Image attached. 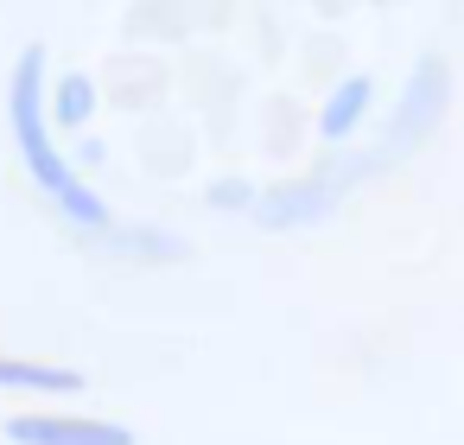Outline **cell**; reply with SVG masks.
Listing matches in <instances>:
<instances>
[{
  "instance_id": "6da1fadb",
  "label": "cell",
  "mask_w": 464,
  "mask_h": 445,
  "mask_svg": "<svg viewBox=\"0 0 464 445\" xmlns=\"http://www.w3.org/2000/svg\"><path fill=\"white\" fill-rule=\"evenodd\" d=\"M7 128H14V147H20V160H26V172H33V185L71 217V223H83V229H115V217H109V204L77 179V166L64 160V147H58V134H52V71H45V45L33 39L20 58H14V77H7Z\"/></svg>"
},
{
  "instance_id": "7a4b0ae2",
  "label": "cell",
  "mask_w": 464,
  "mask_h": 445,
  "mask_svg": "<svg viewBox=\"0 0 464 445\" xmlns=\"http://www.w3.org/2000/svg\"><path fill=\"white\" fill-rule=\"evenodd\" d=\"M445 102H451V64L445 58H420L413 64V77H407V96H401V109L388 115V128H382V147L369 153V172L375 166H394V160H407L439 121H445Z\"/></svg>"
},
{
  "instance_id": "3957f363",
  "label": "cell",
  "mask_w": 464,
  "mask_h": 445,
  "mask_svg": "<svg viewBox=\"0 0 464 445\" xmlns=\"http://www.w3.org/2000/svg\"><path fill=\"white\" fill-rule=\"evenodd\" d=\"M369 166L362 160H343V166H324V172H312V179H293V185H274V191H261L255 198V223L261 229H305V223H318V217H331V204H337V191L343 185H356Z\"/></svg>"
},
{
  "instance_id": "277c9868",
  "label": "cell",
  "mask_w": 464,
  "mask_h": 445,
  "mask_svg": "<svg viewBox=\"0 0 464 445\" xmlns=\"http://www.w3.org/2000/svg\"><path fill=\"white\" fill-rule=\"evenodd\" d=\"M7 439L14 445H134V426L90 420V413H14Z\"/></svg>"
},
{
  "instance_id": "5b68a950",
  "label": "cell",
  "mask_w": 464,
  "mask_h": 445,
  "mask_svg": "<svg viewBox=\"0 0 464 445\" xmlns=\"http://www.w3.org/2000/svg\"><path fill=\"white\" fill-rule=\"evenodd\" d=\"M0 388H14V394H83V369L39 363V356H7V350H0Z\"/></svg>"
},
{
  "instance_id": "8992f818",
  "label": "cell",
  "mask_w": 464,
  "mask_h": 445,
  "mask_svg": "<svg viewBox=\"0 0 464 445\" xmlns=\"http://www.w3.org/2000/svg\"><path fill=\"white\" fill-rule=\"evenodd\" d=\"M369 102H375V83L369 77H343L331 96H324V109H318V140H350L356 128H362V115H369Z\"/></svg>"
},
{
  "instance_id": "52a82bcc",
  "label": "cell",
  "mask_w": 464,
  "mask_h": 445,
  "mask_svg": "<svg viewBox=\"0 0 464 445\" xmlns=\"http://www.w3.org/2000/svg\"><path fill=\"white\" fill-rule=\"evenodd\" d=\"M90 115H96V83L83 71H64L52 83V128H83Z\"/></svg>"
},
{
  "instance_id": "ba28073f",
  "label": "cell",
  "mask_w": 464,
  "mask_h": 445,
  "mask_svg": "<svg viewBox=\"0 0 464 445\" xmlns=\"http://www.w3.org/2000/svg\"><path fill=\"white\" fill-rule=\"evenodd\" d=\"M210 204H217V210H255V191H248L242 179H217V185H210Z\"/></svg>"
}]
</instances>
